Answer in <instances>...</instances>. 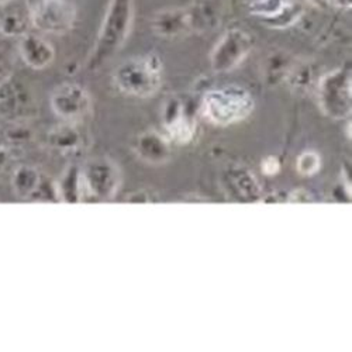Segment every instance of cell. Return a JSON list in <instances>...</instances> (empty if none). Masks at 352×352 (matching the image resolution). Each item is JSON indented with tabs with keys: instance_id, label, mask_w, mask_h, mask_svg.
Wrapping results in <instances>:
<instances>
[{
	"instance_id": "3",
	"label": "cell",
	"mask_w": 352,
	"mask_h": 352,
	"mask_svg": "<svg viewBox=\"0 0 352 352\" xmlns=\"http://www.w3.org/2000/svg\"><path fill=\"white\" fill-rule=\"evenodd\" d=\"M255 107L251 94L240 86H224L206 92L201 113L216 126H231L245 120Z\"/></svg>"
},
{
	"instance_id": "4",
	"label": "cell",
	"mask_w": 352,
	"mask_h": 352,
	"mask_svg": "<svg viewBox=\"0 0 352 352\" xmlns=\"http://www.w3.org/2000/svg\"><path fill=\"white\" fill-rule=\"evenodd\" d=\"M317 99L322 113L331 119L342 120L351 116V69L340 68L322 76Z\"/></svg>"
},
{
	"instance_id": "2",
	"label": "cell",
	"mask_w": 352,
	"mask_h": 352,
	"mask_svg": "<svg viewBox=\"0 0 352 352\" xmlns=\"http://www.w3.org/2000/svg\"><path fill=\"white\" fill-rule=\"evenodd\" d=\"M164 67L157 55H138L122 63L113 74L117 91L137 99L153 98L162 86Z\"/></svg>"
},
{
	"instance_id": "7",
	"label": "cell",
	"mask_w": 352,
	"mask_h": 352,
	"mask_svg": "<svg viewBox=\"0 0 352 352\" xmlns=\"http://www.w3.org/2000/svg\"><path fill=\"white\" fill-rule=\"evenodd\" d=\"M254 48L251 36L241 28H231L214 45L210 63L214 72H230L236 69Z\"/></svg>"
},
{
	"instance_id": "1",
	"label": "cell",
	"mask_w": 352,
	"mask_h": 352,
	"mask_svg": "<svg viewBox=\"0 0 352 352\" xmlns=\"http://www.w3.org/2000/svg\"><path fill=\"white\" fill-rule=\"evenodd\" d=\"M134 20V0H110L100 30L87 61V69L96 71L119 52L129 38Z\"/></svg>"
},
{
	"instance_id": "15",
	"label": "cell",
	"mask_w": 352,
	"mask_h": 352,
	"mask_svg": "<svg viewBox=\"0 0 352 352\" xmlns=\"http://www.w3.org/2000/svg\"><path fill=\"white\" fill-rule=\"evenodd\" d=\"M50 144L52 148L69 154L78 151L82 145V135L76 129V124L65 123L55 127L50 134Z\"/></svg>"
},
{
	"instance_id": "5",
	"label": "cell",
	"mask_w": 352,
	"mask_h": 352,
	"mask_svg": "<svg viewBox=\"0 0 352 352\" xmlns=\"http://www.w3.org/2000/svg\"><path fill=\"white\" fill-rule=\"evenodd\" d=\"M32 27L44 34H65L76 21L71 0H37L30 6Z\"/></svg>"
},
{
	"instance_id": "20",
	"label": "cell",
	"mask_w": 352,
	"mask_h": 352,
	"mask_svg": "<svg viewBox=\"0 0 352 352\" xmlns=\"http://www.w3.org/2000/svg\"><path fill=\"white\" fill-rule=\"evenodd\" d=\"M262 172L265 175H275L280 169V161L276 157H267L261 164Z\"/></svg>"
},
{
	"instance_id": "21",
	"label": "cell",
	"mask_w": 352,
	"mask_h": 352,
	"mask_svg": "<svg viewBox=\"0 0 352 352\" xmlns=\"http://www.w3.org/2000/svg\"><path fill=\"white\" fill-rule=\"evenodd\" d=\"M9 161H10L9 151L5 148V146H0V170L5 169V166L9 164Z\"/></svg>"
},
{
	"instance_id": "24",
	"label": "cell",
	"mask_w": 352,
	"mask_h": 352,
	"mask_svg": "<svg viewBox=\"0 0 352 352\" xmlns=\"http://www.w3.org/2000/svg\"><path fill=\"white\" fill-rule=\"evenodd\" d=\"M16 2V0H0V6H6V5H10Z\"/></svg>"
},
{
	"instance_id": "11",
	"label": "cell",
	"mask_w": 352,
	"mask_h": 352,
	"mask_svg": "<svg viewBox=\"0 0 352 352\" xmlns=\"http://www.w3.org/2000/svg\"><path fill=\"white\" fill-rule=\"evenodd\" d=\"M19 52L27 67L44 69L52 64L55 58L54 47L38 34H24L19 41Z\"/></svg>"
},
{
	"instance_id": "6",
	"label": "cell",
	"mask_w": 352,
	"mask_h": 352,
	"mask_svg": "<svg viewBox=\"0 0 352 352\" xmlns=\"http://www.w3.org/2000/svg\"><path fill=\"white\" fill-rule=\"evenodd\" d=\"M87 199L110 200L122 185L120 169L107 158H95L80 170Z\"/></svg>"
},
{
	"instance_id": "9",
	"label": "cell",
	"mask_w": 352,
	"mask_h": 352,
	"mask_svg": "<svg viewBox=\"0 0 352 352\" xmlns=\"http://www.w3.org/2000/svg\"><path fill=\"white\" fill-rule=\"evenodd\" d=\"M164 126L168 138L178 144H188L192 141L196 131L193 117L188 113L181 100H168L164 109Z\"/></svg>"
},
{
	"instance_id": "19",
	"label": "cell",
	"mask_w": 352,
	"mask_h": 352,
	"mask_svg": "<svg viewBox=\"0 0 352 352\" xmlns=\"http://www.w3.org/2000/svg\"><path fill=\"white\" fill-rule=\"evenodd\" d=\"M296 168L298 172L303 176H313L316 175L320 168H321V158L317 153L314 151H306L302 153L298 157V162H296Z\"/></svg>"
},
{
	"instance_id": "10",
	"label": "cell",
	"mask_w": 352,
	"mask_h": 352,
	"mask_svg": "<svg viewBox=\"0 0 352 352\" xmlns=\"http://www.w3.org/2000/svg\"><path fill=\"white\" fill-rule=\"evenodd\" d=\"M166 134H161L155 130H146L135 137L134 153L144 161L153 165L165 164L170 160L172 146Z\"/></svg>"
},
{
	"instance_id": "13",
	"label": "cell",
	"mask_w": 352,
	"mask_h": 352,
	"mask_svg": "<svg viewBox=\"0 0 352 352\" xmlns=\"http://www.w3.org/2000/svg\"><path fill=\"white\" fill-rule=\"evenodd\" d=\"M12 186L19 196L25 199H36L44 186V181L34 166L21 165L12 173Z\"/></svg>"
},
{
	"instance_id": "12",
	"label": "cell",
	"mask_w": 352,
	"mask_h": 352,
	"mask_svg": "<svg viewBox=\"0 0 352 352\" xmlns=\"http://www.w3.org/2000/svg\"><path fill=\"white\" fill-rule=\"evenodd\" d=\"M151 25L154 33L164 38L179 37L192 32V21L188 8L160 10L154 16Z\"/></svg>"
},
{
	"instance_id": "22",
	"label": "cell",
	"mask_w": 352,
	"mask_h": 352,
	"mask_svg": "<svg viewBox=\"0 0 352 352\" xmlns=\"http://www.w3.org/2000/svg\"><path fill=\"white\" fill-rule=\"evenodd\" d=\"M307 2L320 10H326L331 5V0H307Z\"/></svg>"
},
{
	"instance_id": "17",
	"label": "cell",
	"mask_w": 352,
	"mask_h": 352,
	"mask_svg": "<svg viewBox=\"0 0 352 352\" xmlns=\"http://www.w3.org/2000/svg\"><path fill=\"white\" fill-rule=\"evenodd\" d=\"M290 2L292 0H254L250 9L252 14L268 20L279 14Z\"/></svg>"
},
{
	"instance_id": "14",
	"label": "cell",
	"mask_w": 352,
	"mask_h": 352,
	"mask_svg": "<svg viewBox=\"0 0 352 352\" xmlns=\"http://www.w3.org/2000/svg\"><path fill=\"white\" fill-rule=\"evenodd\" d=\"M28 27H32L30 8H12L0 14V33L6 37H23Z\"/></svg>"
},
{
	"instance_id": "18",
	"label": "cell",
	"mask_w": 352,
	"mask_h": 352,
	"mask_svg": "<svg viewBox=\"0 0 352 352\" xmlns=\"http://www.w3.org/2000/svg\"><path fill=\"white\" fill-rule=\"evenodd\" d=\"M19 91V87L9 79L0 83V109L6 113L14 111L21 104Z\"/></svg>"
},
{
	"instance_id": "8",
	"label": "cell",
	"mask_w": 352,
	"mask_h": 352,
	"mask_svg": "<svg viewBox=\"0 0 352 352\" xmlns=\"http://www.w3.org/2000/svg\"><path fill=\"white\" fill-rule=\"evenodd\" d=\"M51 109L65 123L78 124L92 110V99L83 86L64 83L51 95Z\"/></svg>"
},
{
	"instance_id": "23",
	"label": "cell",
	"mask_w": 352,
	"mask_h": 352,
	"mask_svg": "<svg viewBox=\"0 0 352 352\" xmlns=\"http://www.w3.org/2000/svg\"><path fill=\"white\" fill-rule=\"evenodd\" d=\"M331 3H334L337 8L342 10L351 9V0H331Z\"/></svg>"
},
{
	"instance_id": "16",
	"label": "cell",
	"mask_w": 352,
	"mask_h": 352,
	"mask_svg": "<svg viewBox=\"0 0 352 352\" xmlns=\"http://www.w3.org/2000/svg\"><path fill=\"white\" fill-rule=\"evenodd\" d=\"M303 14V9L299 3H295V2H290L279 14H276L275 17L272 19H268V20H263L265 21L270 27L272 28H287L290 27L292 24H295L296 21L300 20Z\"/></svg>"
}]
</instances>
